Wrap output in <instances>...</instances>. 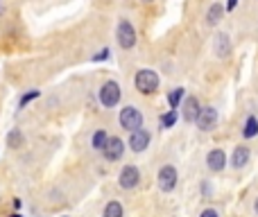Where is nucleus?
<instances>
[{
  "instance_id": "f257e3e1",
  "label": "nucleus",
  "mask_w": 258,
  "mask_h": 217,
  "mask_svg": "<svg viewBox=\"0 0 258 217\" xmlns=\"http://www.w3.org/2000/svg\"><path fill=\"white\" fill-rule=\"evenodd\" d=\"M134 86H136L138 93L152 95L159 89V75H156L154 70H150V68H143V70H138L136 77H134Z\"/></svg>"
},
{
  "instance_id": "f03ea898",
  "label": "nucleus",
  "mask_w": 258,
  "mask_h": 217,
  "mask_svg": "<svg viewBox=\"0 0 258 217\" xmlns=\"http://www.w3.org/2000/svg\"><path fill=\"white\" fill-rule=\"evenodd\" d=\"M122 98V89L118 82H107V84H102V89H100V104L107 109L116 107L118 102H120Z\"/></svg>"
},
{
  "instance_id": "7ed1b4c3",
  "label": "nucleus",
  "mask_w": 258,
  "mask_h": 217,
  "mask_svg": "<svg viewBox=\"0 0 258 217\" xmlns=\"http://www.w3.org/2000/svg\"><path fill=\"white\" fill-rule=\"evenodd\" d=\"M116 36H118V45H120L122 50H132L134 45H136V30H134V25L127 18H122V21L118 23Z\"/></svg>"
},
{
  "instance_id": "20e7f679",
  "label": "nucleus",
  "mask_w": 258,
  "mask_h": 217,
  "mask_svg": "<svg viewBox=\"0 0 258 217\" xmlns=\"http://www.w3.org/2000/svg\"><path fill=\"white\" fill-rule=\"evenodd\" d=\"M120 124L127 131H136L143 127V113L136 107H125L120 111Z\"/></svg>"
},
{
  "instance_id": "39448f33",
  "label": "nucleus",
  "mask_w": 258,
  "mask_h": 217,
  "mask_svg": "<svg viewBox=\"0 0 258 217\" xmlns=\"http://www.w3.org/2000/svg\"><path fill=\"white\" fill-rule=\"evenodd\" d=\"M174 186H177V170L172 165H163L159 170V188L163 192H172Z\"/></svg>"
},
{
  "instance_id": "423d86ee",
  "label": "nucleus",
  "mask_w": 258,
  "mask_h": 217,
  "mask_svg": "<svg viewBox=\"0 0 258 217\" xmlns=\"http://www.w3.org/2000/svg\"><path fill=\"white\" fill-rule=\"evenodd\" d=\"M197 127L202 129V131H211V129L218 124V111H215L213 107H204L200 109V115H197Z\"/></svg>"
},
{
  "instance_id": "0eeeda50",
  "label": "nucleus",
  "mask_w": 258,
  "mask_h": 217,
  "mask_svg": "<svg viewBox=\"0 0 258 217\" xmlns=\"http://www.w3.org/2000/svg\"><path fill=\"white\" fill-rule=\"evenodd\" d=\"M138 179H141V172H138L136 165H125L118 183H120V188H125V190H132V188L138 186Z\"/></svg>"
},
{
  "instance_id": "6e6552de",
  "label": "nucleus",
  "mask_w": 258,
  "mask_h": 217,
  "mask_svg": "<svg viewBox=\"0 0 258 217\" xmlns=\"http://www.w3.org/2000/svg\"><path fill=\"white\" fill-rule=\"evenodd\" d=\"M102 154L107 156L109 161H118V159H122V154H125V142H122L118 136L109 138L107 145H104V150H102Z\"/></svg>"
},
{
  "instance_id": "1a4fd4ad",
  "label": "nucleus",
  "mask_w": 258,
  "mask_h": 217,
  "mask_svg": "<svg viewBox=\"0 0 258 217\" xmlns=\"http://www.w3.org/2000/svg\"><path fill=\"white\" fill-rule=\"evenodd\" d=\"M147 145H150V131H145V129L132 131V136H129V147H132L134 152H145Z\"/></svg>"
},
{
  "instance_id": "9d476101",
  "label": "nucleus",
  "mask_w": 258,
  "mask_h": 217,
  "mask_svg": "<svg viewBox=\"0 0 258 217\" xmlns=\"http://www.w3.org/2000/svg\"><path fill=\"white\" fill-rule=\"evenodd\" d=\"M206 165H209V170H213V172H222L224 165H227V154H224L222 150H211L209 156H206Z\"/></svg>"
},
{
  "instance_id": "9b49d317",
  "label": "nucleus",
  "mask_w": 258,
  "mask_h": 217,
  "mask_svg": "<svg viewBox=\"0 0 258 217\" xmlns=\"http://www.w3.org/2000/svg\"><path fill=\"white\" fill-rule=\"evenodd\" d=\"M200 102H197V98H186L183 100V120L186 122H195L197 120V115H200Z\"/></svg>"
},
{
  "instance_id": "f8f14e48",
  "label": "nucleus",
  "mask_w": 258,
  "mask_h": 217,
  "mask_svg": "<svg viewBox=\"0 0 258 217\" xmlns=\"http://www.w3.org/2000/svg\"><path fill=\"white\" fill-rule=\"evenodd\" d=\"M247 161H249V147L247 145H238L236 150H233V156H231V165L236 170H242L247 165Z\"/></svg>"
},
{
  "instance_id": "ddd939ff",
  "label": "nucleus",
  "mask_w": 258,
  "mask_h": 217,
  "mask_svg": "<svg viewBox=\"0 0 258 217\" xmlns=\"http://www.w3.org/2000/svg\"><path fill=\"white\" fill-rule=\"evenodd\" d=\"M215 54H218L220 59L231 54V41H229V34H224V32H220V34L215 36Z\"/></svg>"
},
{
  "instance_id": "4468645a",
  "label": "nucleus",
  "mask_w": 258,
  "mask_h": 217,
  "mask_svg": "<svg viewBox=\"0 0 258 217\" xmlns=\"http://www.w3.org/2000/svg\"><path fill=\"white\" fill-rule=\"evenodd\" d=\"M222 16H224V5L213 3L209 7V14H206V23H209V25H218V23L222 21Z\"/></svg>"
},
{
  "instance_id": "2eb2a0df",
  "label": "nucleus",
  "mask_w": 258,
  "mask_h": 217,
  "mask_svg": "<svg viewBox=\"0 0 258 217\" xmlns=\"http://www.w3.org/2000/svg\"><path fill=\"white\" fill-rule=\"evenodd\" d=\"M242 136H245V138L258 136V120L254 118V115H249V118L245 120V127H242Z\"/></svg>"
},
{
  "instance_id": "dca6fc26",
  "label": "nucleus",
  "mask_w": 258,
  "mask_h": 217,
  "mask_svg": "<svg viewBox=\"0 0 258 217\" xmlns=\"http://www.w3.org/2000/svg\"><path fill=\"white\" fill-rule=\"evenodd\" d=\"M125 210H122V204L120 201H109L107 208H104V217H122Z\"/></svg>"
},
{
  "instance_id": "f3484780",
  "label": "nucleus",
  "mask_w": 258,
  "mask_h": 217,
  "mask_svg": "<svg viewBox=\"0 0 258 217\" xmlns=\"http://www.w3.org/2000/svg\"><path fill=\"white\" fill-rule=\"evenodd\" d=\"M107 140H109L107 131H104V129H98V131L93 133V150L102 152V150H104V145H107Z\"/></svg>"
},
{
  "instance_id": "a211bd4d",
  "label": "nucleus",
  "mask_w": 258,
  "mask_h": 217,
  "mask_svg": "<svg viewBox=\"0 0 258 217\" xmlns=\"http://www.w3.org/2000/svg\"><path fill=\"white\" fill-rule=\"evenodd\" d=\"M177 118H179L177 109H170L168 113H163V115H161V124H163V129L174 127V122H177Z\"/></svg>"
},
{
  "instance_id": "6ab92c4d",
  "label": "nucleus",
  "mask_w": 258,
  "mask_h": 217,
  "mask_svg": "<svg viewBox=\"0 0 258 217\" xmlns=\"http://www.w3.org/2000/svg\"><path fill=\"white\" fill-rule=\"evenodd\" d=\"M181 98H183V89L170 91V93H168V104H170V109H177L179 102H181Z\"/></svg>"
},
{
  "instance_id": "aec40b11",
  "label": "nucleus",
  "mask_w": 258,
  "mask_h": 217,
  "mask_svg": "<svg viewBox=\"0 0 258 217\" xmlns=\"http://www.w3.org/2000/svg\"><path fill=\"white\" fill-rule=\"evenodd\" d=\"M7 142H9V147H21V145H23V133L18 131V129H14V131H9Z\"/></svg>"
},
{
  "instance_id": "412c9836",
  "label": "nucleus",
  "mask_w": 258,
  "mask_h": 217,
  "mask_svg": "<svg viewBox=\"0 0 258 217\" xmlns=\"http://www.w3.org/2000/svg\"><path fill=\"white\" fill-rule=\"evenodd\" d=\"M36 98H39V91H30V93H25V95H23V98H21V102H18V107H25V104H30L32 102V100H36Z\"/></svg>"
},
{
  "instance_id": "4be33fe9",
  "label": "nucleus",
  "mask_w": 258,
  "mask_h": 217,
  "mask_svg": "<svg viewBox=\"0 0 258 217\" xmlns=\"http://www.w3.org/2000/svg\"><path fill=\"white\" fill-rule=\"evenodd\" d=\"M104 59H109V48H104L102 52H98V54H95V57H93V61H104Z\"/></svg>"
},
{
  "instance_id": "5701e85b",
  "label": "nucleus",
  "mask_w": 258,
  "mask_h": 217,
  "mask_svg": "<svg viewBox=\"0 0 258 217\" xmlns=\"http://www.w3.org/2000/svg\"><path fill=\"white\" fill-rule=\"evenodd\" d=\"M200 217H220V215H218V210H215V208H206Z\"/></svg>"
},
{
  "instance_id": "b1692460",
  "label": "nucleus",
  "mask_w": 258,
  "mask_h": 217,
  "mask_svg": "<svg viewBox=\"0 0 258 217\" xmlns=\"http://www.w3.org/2000/svg\"><path fill=\"white\" fill-rule=\"evenodd\" d=\"M236 5H238V0H229V3H227V12H231V9H236Z\"/></svg>"
},
{
  "instance_id": "393cba45",
  "label": "nucleus",
  "mask_w": 258,
  "mask_h": 217,
  "mask_svg": "<svg viewBox=\"0 0 258 217\" xmlns=\"http://www.w3.org/2000/svg\"><path fill=\"white\" fill-rule=\"evenodd\" d=\"M254 210H256V215H258V199H256V204H254Z\"/></svg>"
},
{
  "instance_id": "a878e982",
  "label": "nucleus",
  "mask_w": 258,
  "mask_h": 217,
  "mask_svg": "<svg viewBox=\"0 0 258 217\" xmlns=\"http://www.w3.org/2000/svg\"><path fill=\"white\" fill-rule=\"evenodd\" d=\"M9 217H21V215H18V213H14V215H9Z\"/></svg>"
},
{
  "instance_id": "bb28decb",
  "label": "nucleus",
  "mask_w": 258,
  "mask_h": 217,
  "mask_svg": "<svg viewBox=\"0 0 258 217\" xmlns=\"http://www.w3.org/2000/svg\"><path fill=\"white\" fill-rule=\"evenodd\" d=\"M145 3H152V0H145Z\"/></svg>"
}]
</instances>
